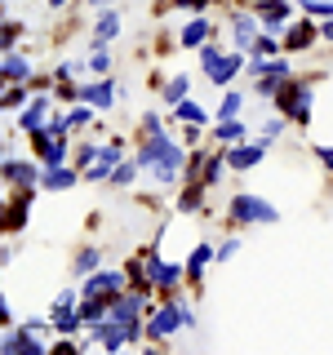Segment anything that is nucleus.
<instances>
[{"instance_id":"22","label":"nucleus","mask_w":333,"mask_h":355,"mask_svg":"<svg viewBox=\"0 0 333 355\" xmlns=\"http://www.w3.org/2000/svg\"><path fill=\"white\" fill-rule=\"evenodd\" d=\"M138 169H142L138 155H133V160H120V164H116V173H111V187H129L133 178H138Z\"/></svg>"},{"instance_id":"36","label":"nucleus","mask_w":333,"mask_h":355,"mask_svg":"<svg viewBox=\"0 0 333 355\" xmlns=\"http://www.w3.org/2000/svg\"><path fill=\"white\" fill-rule=\"evenodd\" d=\"M320 155V160H325V169H329V182H333V147H311Z\"/></svg>"},{"instance_id":"3","label":"nucleus","mask_w":333,"mask_h":355,"mask_svg":"<svg viewBox=\"0 0 333 355\" xmlns=\"http://www.w3.org/2000/svg\"><path fill=\"white\" fill-rule=\"evenodd\" d=\"M231 218H236V222H275L280 209L266 205V200H258V196H236V200H231Z\"/></svg>"},{"instance_id":"13","label":"nucleus","mask_w":333,"mask_h":355,"mask_svg":"<svg viewBox=\"0 0 333 355\" xmlns=\"http://www.w3.org/2000/svg\"><path fill=\"white\" fill-rule=\"evenodd\" d=\"M40 187H49V191H67V187H76V169H62V164H44Z\"/></svg>"},{"instance_id":"14","label":"nucleus","mask_w":333,"mask_h":355,"mask_svg":"<svg viewBox=\"0 0 333 355\" xmlns=\"http://www.w3.org/2000/svg\"><path fill=\"white\" fill-rule=\"evenodd\" d=\"M209 36H214V27H209V18H191L182 27V44H191V49H200V44H205Z\"/></svg>"},{"instance_id":"26","label":"nucleus","mask_w":333,"mask_h":355,"mask_svg":"<svg viewBox=\"0 0 333 355\" xmlns=\"http://www.w3.org/2000/svg\"><path fill=\"white\" fill-rule=\"evenodd\" d=\"M98 262H103V253H98V249H85V253H76V271H98Z\"/></svg>"},{"instance_id":"2","label":"nucleus","mask_w":333,"mask_h":355,"mask_svg":"<svg viewBox=\"0 0 333 355\" xmlns=\"http://www.w3.org/2000/svg\"><path fill=\"white\" fill-rule=\"evenodd\" d=\"M275 111H289L293 120L311 116V80H284L275 89Z\"/></svg>"},{"instance_id":"28","label":"nucleus","mask_w":333,"mask_h":355,"mask_svg":"<svg viewBox=\"0 0 333 355\" xmlns=\"http://www.w3.org/2000/svg\"><path fill=\"white\" fill-rule=\"evenodd\" d=\"M307 18H333V0H302Z\"/></svg>"},{"instance_id":"37","label":"nucleus","mask_w":333,"mask_h":355,"mask_svg":"<svg viewBox=\"0 0 333 355\" xmlns=\"http://www.w3.org/2000/svg\"><path fill=\"white\" fill-rule=\"evenodd\" d=\"M236 253H240V240H227V244L218 249V258H236Z\"/></svg>"},{"instance_id":"15","label":"nucleus","mask_w":333,"mask_h":355,"mask_svg":"<svg viewBox=\"0 0 333 355\" xmlns=\"http://www.w3.org/2000/svg\"><path fill=\"white\" fill-rule=\"evenodd\" d=\"M116 31H120V14H111V9H107V14L98 18V27H94V49H103L107 40H116Z\"/></svg>"},{"instance_id":"31","label":"nucleus","mask_w":333,"mask_h":355,"mask_svg":"<svg viewBox=\"0 0 333 355\" xmlns=\"http://www.w3.org/2000/svg\"><path fill=\"white\" fill-rule=\"evenodd\" d=\"M89 116H94V111H89V103H85V107H76L67 120H71V129H80V125H89Z\"/></svg>"},{"instance_id":"39","label":"nucleus","mask_w":333,"mask_h":355,"mask_svg":"<svg viewBox=\"0 0 333 355\" xmlns=\"http://www.w3.org/2000/svg\"><path fill=\"white\" fill-rule=\"evenodd\" d=\"M44 5H49V9H62V5H71V0H44Z\"/></svg>"},{"instance_id":"5","label":"nucleus","mask_w":333,"mask_h":355,"mask_svg":"<svg viewBox=\"0 0 333 355\" xmlns=\"http://www.w3.org/2000/svg\"><path fill=\"white\" fill-rule=\"evenodd\" d=\"M85 297H116V293H125V275H116V271H89V280L80 288Z\"/></svg>"},{"instance_id":"24","label":"nucleus","mask_w":333,"mask_h":355,"mask_svg":"<svg viewBox=\"0 0 333 355\" xmlns=\"http://www.w3.org/2000/svg\"><path fill=\"white\" fill-rule=\"evenodd\" d=\"M222 164H227V155H214V160H205V164H200V182L214 187L218 178H222Z\"/></svg>"},{"instance_id":"9","label":"nucleus","mask_w":333,"mask_h":355,"mask_svg":"<svg viewBox=\"0 0 333 355\" xmlns=\"http://www.w3.org/2000/svg\"><path fill=\"white\" fill-rule=\"evenodd\" d=\"M0 71H5V80H9V85H22V80H31V58H22V53L9 49V53H5V62H0Z\"/></svg>"},{"instance_id":"12","label":"nucleus","mask_w":333,"mask_h":355,"mask_svg":"<svg viewBox=\"0 0 333 355\" xmlns=\"http://www.w3.org/2000/svg\"><path fill=\"white\" fill-rule=\"evenodd\" d=\"M80 98H85L89 107L107 111V107H111V98H116V89H111V80L103 76V80H98V85H85V89H80Z\"/></svg>"},{"instance_id":"16","label":"nucleus","mask_w":333,"mask_h":355,"mask_svg":"<svg viewBox=\"0 0 333 355\" xmlns=\"http://www.w3.org/2000/svg\"><path fill=\"white\" fill-rule=\"evenodd\" d=\"M320 36V27L316 22H298L293 31H289V40H284V49H311V40Z\"/></svg>"},{"instance_id":"29","label":"nucleus","mask_w":333,"mask_h":355,"mask_svg":"<svg viewBox=\"0 0 333 355\" xmlns=\"http://www.w3.org/2000/svg\"><path fill=\"white\" fill-rule=\"evenodd\" d=\"M275 49H280V40H271V36H258V40H253V53H258V58H271Z\"/></svg>"},{"instance_id":"11","label":"nucleus","mask_w":333,"mask_h":355,"mask_svg":"<svg viewBox=\"0 0 333 355\" xmlns=\"http://www.w3.org/2000/svg\"><path fill=\"white\" fill-rule=\"evenodd\" d=\"M80 324H85V320H80V311H71L67 302H58V306H53V315H49V329H58L62 338H67V333H76Z\"/></svg>"},{"instance_id":"1","label":"nucleus","mask_w":333,"mask_h":355,"mask_svg":"<svg viewBox=\"0 0 333 355\" xmlns=\"http://www.w3.org/2000/svg\"><path fill=\"white\" fill-rule=\"evenodd\" d=\"M200 67H205V76L214 85H227L231 76H240L244 58L240 53H222V49H214V44H200Z\"/></svg>"},{"instance_id":"20","label":"nucleus","mask_w":333,"mask_h":355,"mask_svg":"<svg viewBox=\"0 0 333 355\" xmlns=\"http://www.w3.org/2000/svg\"><path fill=\"white\" fill-rule=\"evenodd\" d=\"M27 214H31V187H22V196L9 205V231H18L27 222Z\"/></svg>"},{"instance_id":"17","label":"nucleus","mask_w":333,"mask_h":355,"mask_svg":"<svg viewBox=\"0 0 333 355\" xmlns=\"http://www.w3.org/2000/svg\"><path fill=\"white\" fill-rule=\"evenodd\" d=\"M218 258V249H209V244H196V253H191V262H187V275H191V284L205 275V266Z\"/></svg>"},{"instance_id":"34","label":"nucleus","mask_w":333,"mask_h":355,"mask_svg":"<svg viewBox=\"0 0 333 355\" xmlns=\"http://www.w3.org/2000/svg\"><path fill=\"white\" fill-rule=\"evenodd\" d=\"M18 36H22V22H9V27H5V49H14Z\"/></svg>"},{"instance_id":"25","label":"nucleus","mask_w":333,"mask_h":355,"mask_svg":"<svg viewBox=\"0 0 333 355\" xmlns=\"http://www.w3.org/2000/svg\"><path fill=\"white\" fill-rule=\"evenodd\" d=\"M182 98H187V76H173V80L169 85H164V103H182Z\"/></svg>"},{"instance_id":"27","label":"nucleus","mask_w":333,"mask_h":355,"mask_svg":"<svg viewBox=\"0 0 333 355\" xmlns=\"http://www.w3.org/2000/svg\"><path fill=\"white\" fill-rule=\"evenodd\" d=\"M240 107H244V94H227V98H222V111H218V116H222V120H236Z\"/></svg>"},{"instance_id":"23","label":"nucleus","mask_w":333,"mask_h":355,"mask_svg":"<svg viewBox=\"0 0 333 355\" xmlns=\"http://www.w3.org/2000/svg\"><path fill=\"white\" fill-rule=\"evenodd\" d=\"M169 116H178V120H187V125H205V111H200L196 103H187V98H182V103H178L173 111H169Z\"/></svg>"},{"instance_id":"21","label":"nucleus","mask_w":333,"mask_h":355,"mask_svg":"<svg viewBox=\"0 0 333 355\" xmlns=\"http://www.w3.org/2000/svg\"><path fill=\"white\" fill-rule=\"evenodd\" d=\"M214 138L218 142H244V120L236 116V120H222V125L214 129Z\"/></svg>"},{"instance_id":"7","label":"nucleus","mask_w":333,"mask_h":355,"mask_svg":"<svg viewBox=\"0 0 333 355\" xmlns=\"http://www.w3.org/2000/svg\"><path fill=\"white\" fill-rule=\"evenodd\" d=\"M266 147H271L266 138L249 142V147H231V151H227V164H231V169H253V164H258L262 155H266Z\"/></svg>"},{"instance_id":"30","label":"nucleus","mask_w":333,"mask_h":355,"mask_svg":"<svg viewBox=\"0 0 333 355\" xmlns=\"http://www.w3.org/2000/svg\"><path fill=\"white\" fill-rule=\"evenodd\" d=\"M22 103H27V94H22V89H18V85H9V94H5V107H9V111H14V107H22Z\"/></svg>"},{"instance_id":"38","label":"nucleus","mask_w":333,"mask_h":355,"mask_svg":"<svg viewBox=\"0 0 333 355\" xmlns=\"http://www.w3.org/2000/svg\"><path fill=\"white\" fill-rule=\"evenodd\" d=\"M320 36H325V40H333V18H325V27H320Z\"/></svg>"},{"instance_id":"19","label":"nucleus","mask_w":333,"mask_h":355,"mask_svg":"<svg viewBox=\"0 0 333 355\" xmlns=\"http://www.w3.org/2000/svg\"><path fill=\"white\" fill-rule=\"evenodd\" d=\"M44 111H49V103H44V98H36V103L22 111V120H18V125L27 129V133H40V129H44Z\"/></svg>"},{"instance_id":"18","label":"nucleus","mask_w":333,"mask_h":355,"mask_svg":"<svg viewBox=\"0 0 333 355\" xmlns=\"http://www.w3.org/2000/svg\"><path fill=\"white\" fill-rule=\"evenodd\" d=\"M231 27H236L240 49H249V44L258 40V18H253V14H236V22H231Z\"/></svg>"},{"instance_id":"35","label":"nucleus","mask_w":333,"mask_h":355,"mask_svg":"<svg viewBox=\"0 0 333 355\" xmlns=\"http://www.w3.org/2000/svg\"><path fill=\"white\" fill-rule=\"evenodd\" d=\"M169 5H178V9H187V14H200V9H205L209 0H169Z\"/></svg>"},{"instance_id":"4","label":"nucleus","mask_w":333,"mask_h":355,"mask_svg":"<svg viewBox=\"0 0 333 355\" xmlns=\"http://www.w3.org/2000/svg\"><path fill=\"white\" fill-rule=\"evenodd\" d=\"M178 329H187V324H182V306H178L173 297H169V302H164V306L151 315L147 338H151V342H164V338H169V333H178Z\"/></svg>"},{"instance_id":"32","label":"nucleus","mask_w":333,"mask_h":355,"mask_svg":"<svg viewBox=\"0 0 333 355\" xmlns=\"http://www.w3.org/2000/svg\"><path fill=\"white\" fill-rule=\"evenodd\" d=\"M89 67H94V71H98V76H103V71H107V67H111V58H107V49H94V58H89Z\"/></svg>"},{"instance_id":"10","label":"nucleus","mask_w":333,"mask_h":355,"mask_svg":"<svg viewBox=\"0 0 333 355\" xmlns=\"http://www.w3.org/2000/svg\"><path fill=\"white\" fill-rule=\"evenodd\" d=\"M258 18H262L266 31H280L284 22H289V5H284V0H262V5H258Z\"/></svg>"},{"instance_id":"6","label":"nucleus","mask_w":333,"mask_h":355,"mask_svg":"<svg viewBox=\"0 0 333 355\" xmlns=\"http://www.w3.org/2000/svg\"><path fill=\"white\" fill-rule=\"evenodd\" d=\"M40 355L44 351V342L36 338V329H27V324H22V329H9L5 333V355Z\"/></svg>"},{"instance_id":"8","label":"nucleus","mask_w":333,"mask_h":355,"mask_svg":"<svg viewBox=\"0 0 333 355\" xmlns=\"http://www.w3.org/2000/svg\"><path fill=\"white\" fill-rule=\"evenodd\" d=\"M5 178H9L14 187H36L44 173L36 169V164H22V160H14V155H5Z\"/></svg>"},{"instance_id":"33","label":"nucleus","mask_w":333,"mask_h":355,"mask_svg":"<svg viewBox=\"0 0 333 355\" xmlns=\"http://www.w3.org/2000/svg\"><path fill=\"white\" fill-rule=\"evenodd\" d=\"M280 133H284V120H266V125H262V138H266V142L280 138Z\"/></svg>"}]
</instances>
